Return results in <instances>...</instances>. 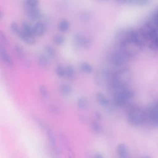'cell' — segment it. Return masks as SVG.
<instances>
[{"mask_svg":"<svg viewBox=\"0 0 158 158\" xmlns=\"http://www.w3.org/2000/svg\"><path fill=\"white\" fill-rule=\"evenodd\" d=\"M128 121L135 126H139L146 122V110L137 106H131L127 114Z\"/></svg>","mask_w":158,"mask_h":158,"instance_id":"6da1fadb","label":"cell"},{"mask_svg":"<svg viewBox=\"0 0 158 158\" xmlns=\"http://www.w3.org/2000/svg\"><path fill=\"white\" fill-rule=\"evenodd\" d=\"M130 57L127 56L121 49L114 51L110 55V62L117 67H122L125 65Z\"/></svg>","mask_w":158,"mask_h":158,"instance_id":"7a4b0ae2","label":"cell"},{"mask_svg":"<svg viewBox=\"0 0 158 158\" xmlns=\"http://www.w3.org/2000/svg\"><path fill=\"white\" fill-rule=\"evenodd\" d=\"M73 42L77 48H88L93 43V40L91 38L85 36L81 33H77L73 36Z\"/></svg>","mask_w":158,"mask_h":158,"instance_id":"3957f363","label":"cell"},{"mask_svg":"<svg viewBox=\"0 0 158 158\" xmlns=\"http://www.w3.org/2000/svg\"><path fill=\"white\" fill-rule=\"evenodd\" d=\"M146 122L151 125H158V104L151 105L146 110Z\"/></svg>","mask_w":158,"mask_h":158,"instance_id":"277c9868","label":"cell"},{"mask_svg":"<svg viewBox=\"0 0 158 158\" xmlns=\"http://www.w3.org/2000/svg\"><path fill=\"white\" fill-rule=\"evenodd\" d=\"M26 14L31 20H36L41 17V10L37 7H30L25 6Z\"/></svg>","mask_w":158,"mask_h":158,"instance_id":"5b68a950","label":"cell"},{"mask_svg":"<svg viewBox=\"0 0 158 158\" xmlns=\"http://www.w3.org/2000/svg\"><path fill=\"white\" fill-rule=\"evenodd\" d=\"M17 35L23 42L28 45H33L35 43V36L25 33L22 30H20Z\"/></svg>","mask_w":158,"mask_h":158,"instance_id":"8992f818","label":"cell"},{"mask_svg":"<svg viewBox=\"0 0 158 158\" xmlns=\"http://www.w3.org/2000/svg\"><path fill=\"white\" fill-rule=\"evenodd\" d=\"M0 56L1 59L9 67L13 65V60L11 57L7 52V51L2 46L0 47Z\"/></svg>","mask_w":158,"mask_h":158,"instance_id":"52a82bcc","label":"cell"},{"mask_svg":"<svg viewBox=\"0 0 158 158\" xmlns=\"http://www.w3.org/2000/svg\"><path fill=\"white\" fill-rule=\"evenodd\" d=\"M117 152L120 158H128L129 157L128 148L123 143H120L117 146Z\"/></svg>","mask_w":158,"mask_h":158,"instance_id":"ba28073f","label":"cell"},{"mask_svg":"<svg viewBox=\"0 0 158 158\" xmlns=\"http://www.w3.org/2000/svg\"><path fill=\"white\" fill-rule=\"evenodd\" d=\"M51 59L45 54H41L38 57V64L41 67H46L50 64Z\"/></svg>","mask_w":158,"mask_h":158,"instance_id":"9c48e42d","label":"cell"},{"mask_svg":"<svg viewBox=\"0 0 158 158\" xmlns=\"http://www.w3.org/2000/svg\"><path fill=\"white\" fill-rule=\"evenodd\" d=\"M33 31L35 36H40L44 32V25L42 22H37L33 26Z\"/></svg>","mask_w":158,"mask_h":158,"instance_id":"30bf717a","label":"cell"},{"mask_svg":"<svg viewBox=\"0 0 158 158\" xmlns=\"http://www.w3.org/2000/svg\"><path fill=\"white\" fill-rule=\"evenodd\" d=\"M22 30L27 34L35 36L33 27H32L28 22L23 21L22 23Z\"/></svg>","mask_w":158,"mask_h":158,"instance_id":"8fae6325","label":"cell"},{"mask_svg":"<svg viewBox=\"0 0 158 158\" xmlns=\"http://www.w3.org/2000/svg\"><path fill=\"white\" fill-rule=\"evenodd\" d=\"M96 99L98 102L103 106H107L109 104V100L108 98L101 93H98L96 94Z\"/></svg>","mask_w":158,"mask_h":158,"instance_id":"7c38bea8","label":"cell"},{"mask_svg":"<svg viewBox=\"0 0 158 158\" xmlns=\"http://www.w3.org/2000/svg\"><path fill=\"white\" fill-rule=\"evenodd\" d=\"M44 54L51 59L56 57V52L54 48L51 45H46L44 46Z\"/></svg>","mask_w":158,"mask_h":158,"instance_id":"4fadbf2b","label":"cell"},{"mask_svg":"<svg viewBox=\"0 0 158 158\" xmlns=\"http://www.w3.org/2000/svg\"><path fill=\"white\" fill-rule=\"evenodd\" d=\"M70 27V23L67 19H62L58 24V29L62 32H66Z\"/></svg>","mask_w":158,"mask_h":158,"instance_id":"5bb4252c","label":"cell"},{"mask_svg":"<svg viewBox=\"0 0 158 158\" xmlns=\"http://www.w3.org/2000/svg\"><path fill=\"white\" fill-rule=\"evenodd\" d=\"M80 70L85 73H91L93 72V69L92 65L86 62H81L80 64Z\"/></svg>","mask_w":158,"mask_h":158,"instance_id":"9a60e30c","label":"cell"},{"mask_svg":"<svg viewBox=\"0 0 158 158\" xmlns=\"http://www.w3.org/2000/svg\"><path fill=\"white\" fill-rule=\"evenodd\" d=\"M88 103L89 102L88 99L85 96L80 97L77 101V106L79 108L81 109L87 108V107L88 106Z\"/></svg>","mask_w":158,"mask_h":158,"instance_id":"2e32d148","label":"cell"},{"mask_svg":"<svg viewBox=\"0 0 158 158\" xmlns=\"http://www.w3.org/2000/svg\"><path fill=\"white\" fill-rule=\"evenodd\" d=\"M60 93L64 96H68L71 94L72 91V87L67 84H63L60 87Z\"/></svg>","mask_w":158,"mask_h":158,"instance_id":"e0dca14e","label":"cell"},{"mask_svg":"<svg viewBox=\"0 0 158 158\" xmlns=\"http://www.w3.org/2000/svg\"><path fill=\"white\" fill-rule=\"evenodd\" d=\"M52 41L56 44V45L60 46L63 44L65 42V38L59 34H56L53 36L52 37Z\"/></svg>","mask_w":158,"mask_h":158,"instance_id":"ac0fdd59","label":"cell"},{"mask_svg":"<svg viewBox=\"0 0 158 158\" xmlns=\"http://www.w3.org/2000/svg\"><path fill=\"white\" fill-rule=\"evenodd\" d=\"M75 70L71 65L65 66V77L68 79H72L75 76Z\"/></svg>","mask_w":158,"mask_h":158,"instance_id":"d6986e66","label":"cell"},{"mask_svg":"<svg viewBox=\"0 0 158 158\" xmlns=\"http://www.w3.org/2000/svg\"><path fill=\"white\" fill-rule=\"evenodd\" d=\"M14 49L16 51V53L17 54V56L20 57V58H24L26 56V52L24 50V49L23 48V47L20 45V44H15L14 46Z\"/></svg>","mask_w":158,"mask_h":158,"instance_id":"ffe728a7","label":"cell"},{"mask_svg":"<svg viewBox=\"0 0 158 158\" xmlns=\"http://www.w3.org/2000/svg\"><path fill=\"white\" fill-rule=\"evenodd\" d=\"M149 0H128L127 4L135 6H144L149 2Z\"/></svg>","mask_w":158,"mask_h":158,"instance_id":"44dd1931","label":"cell"},{"mask_svg":"<svg viewBox=\"0 0 158 158\" xmlns=\"http://www.w3.org/2000/svg\"><path fill=\"white\" fill-rule=\"evenodd\" d=\"M56 73L59 77H65V67L59 65L56 69Z\"/></svg>","mask_w":158,"mask_h":158,"instance_id":"7402d4cb","label":"cell"},{"mask_svg":"<svg viewBox=\"0 0 158 158\" xmlns=\"http://www.w3.org/2000/svg\"><path fill=\"white\" fill-rule=\"evenodd\" d=\"M92 128L96 133H101L102 130V128L101 125L96 122H94L92 123Z\"/></svg>","mask_w":158,"mask_h":158,"instance_id":"603a6c76","label":"cell"},{"mask_svg":"<svg viewBox=\"0 0 158 158\" xmlns=\"http://www.w3.org/2000/svg\"><path fill=\"white\" fill-rule=\"evenodd\" d=\"M91 17V15L90 12H84L80 15V19L83 22H86L89 20Z\"/></svg>","mask_w":158,"mask_h":158,"instance_id":"cb8c5ba5","label":"cell"},{"mask_svg":"<svg viewBox=\"0 0 158 158\" xmlns=\"http://www.w3.org/2000/svg\"><path fill=\"white\" fill-rule=\"evenodd\" d=\"M39 2V0H25L26 6L30 7H37Z\"/></svg>","mask_w":158,"mask_h":158,"instance_id":"d4e9b609","label":"cell"},{"mask_svg":"<svg viewBox=\"0 0 158 158\" xmlns=\"http://www.w3.org/2000/svg\"><path fill=\"white\" fill-rule=\"evenodd\" d=\"M10 30H11V31H12L14 33L17 35L20 29L19 28L18 24H17L16 22H12V23H11V25H10Z\"/></svg>","mask_w":158,"mask_h":158,"instance_id":"484cf974","label":"cell"},{"mask_svg":"<svg viewBox=\"0 0 158 158\" xmlns=\"http://www.w3.org/2000/svg\"><path fill=\"white\" fill-rule=\"evenodd\" d=\"M39 89L41 96L44 98H46L48 96V89L46 86L44 85H41Z\"/></svg>","mask_w":158,"mask_h":158,"instance_id":"4316f807","label":"cell"},{"mask_svg":"<svg viewBox=\"0 0 158 158\" xmlns=\"http://www.w3.org/2000/svg\"><path fill=\"white\" fill-rule=\"evenodd\" d=\"M151 47L154 48L155 49H158V35L154 37L151 41Z\"/></svg>","mask_w":158,"mask_h":158,"instance_id":"83f0119b","label":"cell"},{"mask_svg":"<svg viewBox=\"0 0 158 158\" xmlns=\"http://www.w3.org/2000/svg\"><path fill=\"white\" fill-rule=\"evenodd\" d=\"M0 40H1V41L2 42V43H5L6 42V36L2 33V32L0 33Z\"/></svg>","mask_w":158,"mask_h":158,"instance_id":"f1b7e54d","label":"cell"},{"mask_svg":"<svg viewBox=\"0 0 158 158\" xmlns=\"http://www.w3.org/2000/svg\"><path fill=\"white\" fill-rule=\"evenodd\" d=\"M117 2L119 4H127L128 0H116Z\"/></svg>","mask_w":158,"mask_h":158,"instance_id":"f546056e","label":"cell"},{"mask_svg":"<svg viewBox=\"0 0 158 158\" xmlns=\"http://www.w3.org/2000/svg\"><path fill=\"white\" fill-rule=\"evenodd\" d=\"M94 158H104V157L100 153H96L94 154Z\"/></svg>","mask_w":158,"mask_h":158,"instance_id":"4dcf8cb0","label":"cell"},{"mask_svg":"<svg viewBox=\"0 0 158 158\" xmlns=\"http://www.w3.org/2000/svg\"><path fill=\"white\" fill-rule=\"evenodd\" d=\"M142 158H150V157L149 156H144V157H143Z\"/></svg>","mask_w":158,"mask_h":158,"instance_id":"1f68e13d","label":"cell"}]
</instances>
